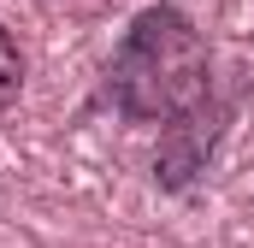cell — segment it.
<instances>
[{"label":"cell","instance_id":"obj_1","mask_svg":"<svg viewBox=\"0 0 254 248\" xmlns=\"http://www.w3.org/2000/svg\"><path fill=\"white\" fill-rule=\"evenodd\" d=\"M207 95H213V54H207V36L195 30V18L172 0L142 6L130 18L125 42L113 48L107 101L130 124L166 130V124L190 119L195 107H207Z\"/></svg>","mask_w":254,"mask_h":248},{"label":"cell","instance_id":"obj_2","mask_svg":"<svg viewBox=\"0 0 254 248\" xmlns=\"http://www.w3.org/2000/svg\"><path fill=\"white\" fill-rule=\"evenodd\" d=\"M219 107L207 113V107H195L190 119H178V124H166V136H160V160H154V178L166 189H184L207 166V154H213V142H219Z\"/></svg>","mask_w":254,"mask_h":248},{"label":"cell","instance_id":"obj_3","mask_svg":"<svg viewBox=\"0 0 254 248\" xmlns=\"http://www.w3.org/2000/svg\"><path fill=\"white\" fill-rule=\"evenodd\" d=\"M18 95H24V54H18L12 30L0 24V113L18 107Z\"/></svg>","mask_w":254,"mask_h":248}]
</instances>
